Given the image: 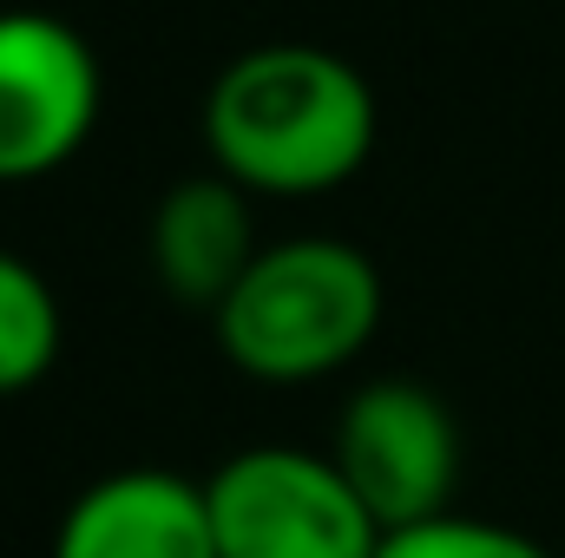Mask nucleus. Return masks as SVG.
Masks as SVG:
<instances>
[{"instance_id": "obj_1", "label": "nucleus", "mask_w": 565, "mask_h": 558, "mask_svg": "<svg viewBox=\"0 0 565 558\" xmlns=\"http://www.w3.org/2000/svg\"><path fill=\"white\" fill-rule=\"evenodd\" d=\"M204 151L250 197H329L375 158V93L329 46H250L204 93Z\"/></svg>"}, {"instance_id": "obj_2", "label": "nucleus", "mask_w": 565, "mask_h": 558, "mask_svg": "<svg viewBox=\"0 0 565 558\" xmlns=\"http://www.w3.org/2000/svg\"><path fill=\"white\" fill-rule=\"evenodd\" d=\"M217 348L237 375L296 388L349 368L382 329V270L342 237L264 244L244 282L224 296Z\"/></svg>"}, {"instance_id": "obj_3", "label": "nucleus", "mask_w": 565, "mask_h": 558, "mask_svg": "<svg viewBox=\"0 0 565 558\" xmlns=\"http://www.w3.org/2000/svg\"><path fill=\"white\" fill-rule=\"evenodd\" d=\"M217 558H375L382 526L329 460V447H244L211 480Z\"/></svg>"}, {"instance_id": "obj_4", "label": "nucleus", "mask_w": 565, "mask_h": 558, "mask_svg": "<svg viewBox=\"0 0 565 558\" xmlns=\"http://www.w3.org/2000/svg\"><path fill=\"white\" fill-rule=\"evenodd\" d=\"M329 460L342 466V480L355 486V500L375 513L382 533L454 513L460 427H454V408L427 382L388 375V382L355 388L335 415Z\"/></svg>"}, {"instance_id": "obj_5", "label": "nucleus", "mask_w": 565, "mask_h": 558, "mask_svg": "<svg viewBox=\"0 0 565 558\" xmlns=\"http://www.w3.org/2000/svg\"><path fill=\"white\" fill-rule=\"evenodd\" d=\"M106 106L86 33L40 7H0V184L73 164Z\"/></svg>"}, {"instance_id": "obj_6", "label": "nucleus", "mask_w": 565, "mask_h": 558, "mask_svg": "<svg viewBox=\"0 0 565 558\" xmlns=\"http://www.w3.org/2000/svg\"><path fill=\"white\" fill-rule=\"evenodd\" d=\"M53 558H217L211 493L171 466H119L73 493Z\"/></svg>"}, {"instance_id": "obj_7", "label": "nucleus", "mask_w": 565, "mask_h": 558, "mask_svg": "<svg viewBox=\"0 0 565 558\" xmlns=\"http://www.w3.org/2000/svg\"><path fill=\"white\" fill-rule=\"evenodd\" d=\"M257 224L250 191H237L224 171L178 178L151 211V277L171 302L217 315L224 296L257 264Z\"/></svg>"}, {"instance_id": "obj_8", "label": "nucleus", "mask_w": 565, "mask_h": 558, "mask_svg": "<svg viewBox=\"0 0 565 558\" xmlns=\"http://www.w3.org/2000/svg\"><path fill=\"white\" fill-rule=\"evenodd\" d=\"M60 342H66V315L53 282L26 257L0 250V401L40 388L60 362Z\"/></svg>"}, {"instance_id": "obj_9", "label": "nucleus", "mask_w": 565, "mask_h": 558, "mask_svg": "<svg viewBox=\"0 0 565 558\" xmlns=\"http://www.w3.org/2000/svg\"><path fill=\"white\" fill-rule=\"evenodd\" d=\"M375 558H553V552H546L533 533H520V526L440 513V519H422V526L388 533Z\"/></svg>"}]
</instances>
